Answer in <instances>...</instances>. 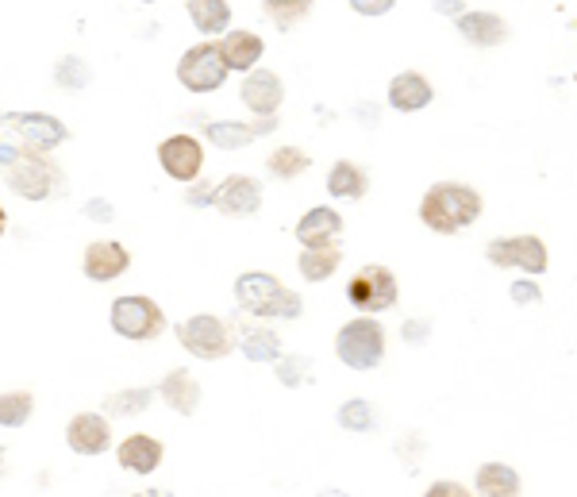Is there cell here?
Wrapping results in <instances>:
<instances>
[{"label":"cell","mask_w":577,"mask_h":497,"mask_svg":"<svg viewBox=\"0 0 577 497\" xmlns=\"http://www.w3.org/2000/svg\"><path fill=\"white\" fill-rule=\"evenodd\" d=\"M69 131L58 116L46 112H0V170L23 151H54L66 143Z\"/></svg>","instance_id":"obj_1"},{"label":"cell","mask_w":577,"mask_h":497,"mask_svg":"<svg viewBox=\"0 0 577 497\" xmlns=\"http://www.w3.org/2000/svg\"><path fill=\"white\" fill-rule=\"evenodd\" d=\"M4 224H8V216H4V208H0V236H4Z\"/></svg>","instance_id":"obj_40"},{"label":"cell","mask_w":577,"mask_h":497,"mask_svg":"<svg viewBox=\"0 0 577 497\" xmlns=\"http://www.w3.org/2000/svg\"><path fill=\"white\" fill-rule=\"evenodd\" d=\"M236 301L254 316H282V321H296L304 313V301L293 290H285L274 274L266 270H247L236 282Z\"/></svg>","instance_id":"obj_4"},{"label":"cell","mask_w":577,"mask_h":497,"mask_svg":"<svg viewBox=\"0 0 577 497\" xmlns=\"http://www.w3.org/2000/svg\"><path fill=\"white\" fill-rule=\"evenodd\" d=\"M189 15L205 35H220L231 23V4L228 0H189Z\"/></svg>","instance_id":"obj_26"},{"label":"cell","mask_w":577,"mask_h":497,"mask_svg":"<svg viewBox=\"0 0 577 497\" xmlns=\"http://www.w3.org/2000/svg\"><path fill=\"white\" fill-rule=\"evenodd\" d=\"M266 170L274 177H285V182L288 177H301L304 170H308V154H304L301 147H277V151L266 159Z\"/></svg>","instance_id":"obj_29"},{"label":"cell","mask_w":577,"mask_h":497,"mask_svg":"<svg viewBox=\"0 0 577 497\" xmlns=\"http://www.w3.org/2000/svg\"><path fill=\"white\" fill-rule=\"evenodd\" d=\"M213 205L224 216H254L262 208V185L247 174H231L213 185Z\"/></svg>","instance_id":"obj_12"},{"label":"cell","mask_w":577,"mask_h":497,"mask_svg":"<svg viewBox=\"0 0 577 497\" xmlns=\"http://www.w3.org/2000/svg\"><path fill=\"white\" fill-rule=\"evenodd\" d=\"M0 471H4V447H0Z\"/></svg>","instance_id":"obj_41"},{"label":"cell","mask_w":577,"mask_h":497,"mask_svg":"<svg viewBox=\"0 0 577 497\" xmlns=\"http://www.w3.org/2000/svg\"><path fill=\"white\" fill-rule=\"evenodd\" d=\"M143 4H154V0H143Z\"/></svg>","instance_id":"obj_42"},{"label":"cell","mask_w":577,"mask_h":497,"mask_svg":"<svg viewBox=\"0 0 577 497\" xmlns=\"http://www.w3.org/2000/svg\"><path fill=\"white\" fill-rule=\"evenodd\" d=\"M31 409H35V398L28 390L0 393V429H23Z\"/></svg>","instance_id":"obj_28"},{"label":"cell","mask_w":577,"mask_h":497,"mask_svg":"<svg viewBox=\"0 0 577 497\" xmlns=\"http://www.w3.org/2000/svg\"><path fill=\"white\" fill-rule=\"evenodd\" d=\"M131 267V255L128 247L120 244H89L85 247V259H81V270L89 282H116V278L123 274V270Z\"/></svg>","instance_id":"obj_14"},{"label":"cell","mask_w":577,"mask_h":497,"mask_svg":"<svg viewBox=\"0 0 577 497\" xmlns=\"http://www.w3.org/2000/svg\"><path fill=\"white\" fill-rule=\"evenodd\" d=\"M543 293H540V285L535 282H516L512 285V301H516V305H527V301H540Z\"/></svg>","instance_id":"obj_37"},{"label":"cell","mask_w":577,"mask_h":497,"mask_svg":"<svg viewBox=\"0 0 577 497\" xmlns=\"http://www.w3.org/2000/svg\"><path fill=\"white\" fill-rule=\"evenodd\" d=\"M185 201H189V205H213V182H200L197 190L185 193Z\"/></svg>","instance_id":"obj_38"},{"label":"cell","mask_w":577,"mask_h":497,"mask_svg":"<svg viewBox=\"0 0 577 497\" xmlns=\"http://www.w3.org/2000/svg\"><path fill=\"white\" fill-rule=\"evenodd\" d=\"M339 424L347 432H373V409H370V401H362V398L347 401V406L339 409Z\"/></svg>","instance_id":"obj_32"},{"label":"cell","mask_w":577,"mask_h":497,"mask_svg":"<svg viewBox=\"0 0 577 497\" xmlns=\"http://www.w3.org/2000/svg\"><path fill=\"white\" fill-rule=\"evenodd\" d=\"M177 339H182L185 352H193L197 359H224V355H231V347H236L231 324L213 313H197L189 316V321H182L177 324Z\"/></svg>","instance_id":"obj_6"},{"label":"cell","mask_w":577,"mask_h":497,"mask_svg":"<svg viewBox=\"0 0 577 497\" xmlns=\"http://www.w3.org/2000/svg\"><path fill=\"white\" fill-rule=\"evenodd\" d=\"M262 8H266V15L277 23V28L288 31V28H296L304 15H308L312 0H262Z\"/></svg>","instance_id":"obj_30"},{"label":"cell","mask_w":577,"mask_h":497,"mask_svg":"<svg viewBox=\"0 0 577 497\" xmlns=\"http://www.w3.org/2000/svg\"><path fill=\"white\" fill-rule=\"evenodd\" d=\"M66 444L77 455H100L112 447V429L100 413H77L66 429Z\"/></svg>","instance_id":"obj_15"},{"label":"cell","mask_w":577,"mask_h":497,"mask_svg":"<svg viewBox=\"0 0 577 497\" xmlns=\"http://www.w3.org/2000/svg\"><path fill=\"white\" fill-rule=\"evenodd\" d=\"M366 190H370V177H366V170L358 166V162H335L331 174H327V193L339 201H362Z\"/></svg>","instance_id":"obj_23"},{"label":"cell","mask_w":577,"mask_h":497,"mask_svg":"<svg viewBox=\"0 0 577 497\" xmlns=\"http://www.w3.org/2000/svg\"><path fill=\"white\" fill-rule=\"evenodd\" d=\"M58 82H62V85H74V89H81V85H85L81 58H62V66H58Z\"/></svg>","instance_id":"obj_34"},{"label":"cell","mask_w":577,"mask_h":497,"mask_svg":"<svg viewBox=\"0 0 577 497\" xmlns=\"http://www.w3.org/2000/svg\"><path fill=\"white\" fill-rule=\"evenodd\" d=\"M473 490L481 497H520V475L509 463H486V467H478Z\"/></svg>","instance_id":"obj_25"},{"label":"cell","mask_w":577,"mask_h":497,"mask_svg":"<svg viewBox=\"0 0 577 497\" xmlns=\"http://www.w3.org/2000/svg\"><path fill=\"white\" fill-rule=\"evenodd\" d=\"M159 393L162 401H170V409L182 417H193L200 406V386L193 382V375H185V370H170V375L162 378Z\"/></svg>","instance_id":"obj_22"},{"label":"cell","mask_w":577,"mask_h":497,"mask_svg":"<svg viewBox=\"0 0 577 497\" xmlns=\"http://www.w3.org/2000/svg\"><path fill=\"white\" fill-rule=\"evenodd\" d=\"M339 262H342L339 244H316V247H304L296 267H301V274L308 278V282H327V278L339 270Z\"/></svg>","instance_id":"obj_24"},{"label":"cell","mask_w":577,"mask_h":497,"mask_svg":"<svg viewBox=\"0 0 577 497\" xmlns=\"http://www.w3.org/2000/svg\"><path fill=\"white\" fill-rule=\"evenodd\" d=\"M335 355L350 370L381 367V359H385V328L373 316H358V321L342 324L339 336H335Z\"/></svg>","instance_id":"obj_5"},{"label":"cell","mask_w":577,"mask_h":497,"mask_svg":"<svg viewBox=\"0 0 577 497\" xmlns=\"http://www.w3.org/2000/svg\"><path fill=\"white\" fill-rule=\"evenodd\" d=\"M239 93H243V105L254 116H274L285 100V85L274 69H247V82Z\"/></svg>","instance_id":"obj_13"},{"label":"cell","mask_w":577,"mask_h":497,"mask_svg":"<svg viewBox=\"0 0 577 497\" xmlns=\"http://www.w3.org/2000/svg\"><path fill=\"white\" fill-rule=\"evenodd\" d=\"M458 31L473 46H497L509 39V23L493 12H458Z\"/></svg>","instance_id":"obj_18"},{"label":"cell","mask_w":577,"mask_h":497,"mask_svg":"<svg viewBox=\"0 0 577 497\" xmlns=\"http://www.w3.org/2000/svg\"><path fill=\"white\" fill-rule=\"evenodd\" d=\"M239 347H243V355L251 363H274L277 355H282V339H277L274 328H251L243 332V339H236Z\"/></svg>","instance_id":"obj_27"},{"label":"cell","mask_w":577,"mask_h":497,"mask_svg":"<svg viewBox=\"0 0 577 497\" xmlns=\"http://www.w3.org/2000/svg\"><path fill=\"white\" fill-rule=\"evenodd\" d=\"M481 216V193L462 182H439L424 193L420 201V220L439 236H455V231L478 224Z\"/></svg>","instance_id":"obj_2"},{"label":"cell","mask_w":577,"mask_h":497,"mask_svg":"<svg viewBox=\"0 0 577 497\" xmlns=\"http://www.w3.org/2000/svg\"><path fill=\"white\" fill-rule=\"evenodd\" d=\"M154 390H123V393H112L108 398V413L112 417H135L143 413L146 406H151Z\"/></svg>","instance_id":"obj_31"},{"label":"cell","mask_w":577,"mask_h":497,"mask_svg":"<svg viewBox=\"0 0 577 497\" xmlns=\"http://www.w3.org/2000/svg\"><path fill=\"white\" fill-rule=\"evenodd\" d=\"M4 182L23 201H51L66 190V174L51 159V151H23L20 159L4 166Z\"/></svg>","instance_id":"obj_3"},{"label":"cell","mask_w":577,"mask_h":497,"mask_svg":"<svg viewBox=\"0 0 577 497\" xmlns=\"http://www.w3.org/2000/svg\"><path fill=\"white\" fill-rule=\"evenodd\" d=\"M262 51H266V43H262V35H254V31H228V39H224L220 54H224V66L228 69H254V62L262 58Z\"/></svg>","instance_id":"obj_21"},{"label":"cell","mask_w":577,"mask_h":497,"mask_svg":"<svg viewBox=\"0 0 577 497\" xmlns=\"http://www.w3.org/2000/svg\"><path fill=\"white\" fill-rule=\"evenodd\" d=\"M486 259L493 267H520L524 274H543L547 270V244L540 236H509V239H493L486 247Z\"/></svg>","instance_id":"obj_10"},{"label":"cell","mask_w":577,"mask_h":497,"mask_svg":"<svg viewBox=\"0 0 577 497\" xmlns=\"http://www.w3.org/2000/svg\"><path fill=\"white\" fill-rule=\"evenodd\" d=\"M159 162L174 182H197L205 170V151L193 136H170L159 147Z\"/></svg>","instance_id":"obj_11"},{"label":"cell","mask_w":577,"mask_h":497,"mask_svg":"<svg viewBox=\"0 0 577 497\" xmlns=\"http://www.w3.org/2000/svg\"><path fill=\"white\" fill-rule=\"evenodd\" d=\"M432 100H435L432 82H427L424 74H416V69H404V74H396L393 82H389V105H393L396 112H420V108H427Z\"/></svg>","instance_id":"obj_17"},{"label":"cell","mask_w":577,"mask_h":497,"mask_svg":"<svg viewBox=\"0 0 577 497\" xmlns=\"http://www.w3.org/2000/svg\"><path fill=\"white\" fill-rule=\"evenodd\" d=\"M304 370H308V359L293 355V359H285L282 367H277V378H282L285 386H301L304 382Z\"/></svg>","instance_id":"obj_33"},{"label":"cell","mask_w":577,"mask_h":497,"mask_svg":"<svg viewBox=\"0 0 577 497\" xmlns=\"http://www.w3.org/2000/svg\"><path fill=\"white\" fill-rule=\"evenodd\" d=\"M342 231V216L335 213V208H308V213L301 216V224H296V239H301L304 247H316V244H335Z\"/></svg>","instance_id":"obj_19"},{"label":"cell","mask_w":577,"mask_h":497,"mask_svg":"<svg viewBox=\"0 0 577 497\" xmlns=\"http://www.w3.org/2000/svg\"><path fill=\"white\" fill-rule=\"evenodd\" d=\"M166 328V316L154 305L151 298H116L112 301V332L123 339H135V344H146V339L162 336Z\"/></svg>","instance_id":"obj_7"},{"label":"cell","mask_w":577,"mask_h":497,"mask_svg":"<svg viewBox=\"0 0 577 497\" xmlns=\"http://www.w3.org/2000/svg\"><path fill=\"white\" fill-rule=\"evenodd\" d=\"M396 278L389 267H362L347 285V298L355 309L362 313H385V309L396 305Z\"/></svg>","instance_id":"obj_9"},{"label":"cell","mask_w":577,"mask_h":497,"mask_svg":"<svg viewBox=\"0 0 577 497\" xmlns=\"http://www.w3.org/2000/svg\"><path fill=\"white\" fill-rule=\"evenodd\" d=\"M350 8H355L358 15H385L393 12V0H350Z\"/></svg>","instance_id":"obj_35"},{"label":"cell","mask_w":577,"mask_h":497,"mask_svg":"<svg viewBox=\"0 0 577 497\" xmlns=\"http://www.w3.org/2000/svg\"><path fill=\"white\" fill-rule=\"evenodd\" d=\"M274 128H277L274 116H262L259 123L216 120V123H205V136H208V143L220 147V151H236V147H247V143H254V139L270 136Z\"/></svg>","instance_id":"obj_16"},{"label":"cell","mask_w":577,"mask_h":497,"mask_svg":"<svg viewBox=\"0 0 577 497\" xmlns=\"http://www.w3.org/2000/svg\"><path fill=\"white\" fill-rule=\"evenodd\" d=\"M435 8L439 12H458V0H435Z\"/></svg>","instance_id":"obj_39"},{"label":"cell","mask_w":577,"mask_h":497,"mask_svg":"<svg viewBox=\"0 0 577 497\" xmlns=\"http://www.w3.org/2000/svg\"><path fill=\"white\" fill-rule=\"evenodd\" d=\"M116 460H120V467L131 471V475H151L162 463V444L154 436H128L120 444V452H116Z\"/></svg>","instance_id":"obj_20"},{"label":"cell","mask_w":577,"mask_h":497,"mask_svg":"<svg viewBox=\"0 0 577 497\" xmlns=\"http://www.w3.org/2000/svg\"><path fill=\"white\" fill-rule=\"evenodd\" d=\"M424 497H473L462 483H432Z\"/></svg>","instance_id":"obj_36"},{"label":"cell","mask_w":577,"mask_h":497,"mask_svg":"<svg viewBox=\"0 0 577 497\" xmlns=\"http://www.w3.org/2000/svg\"><path fill=\"white\" fill-rule=\"evenodd\" d=\"M177 82L189 93H213L228 82V66H224V54L216 43H197L182 54L177 62Z\"/></svg>","instance_id":"obj_8"}]
</instances>
